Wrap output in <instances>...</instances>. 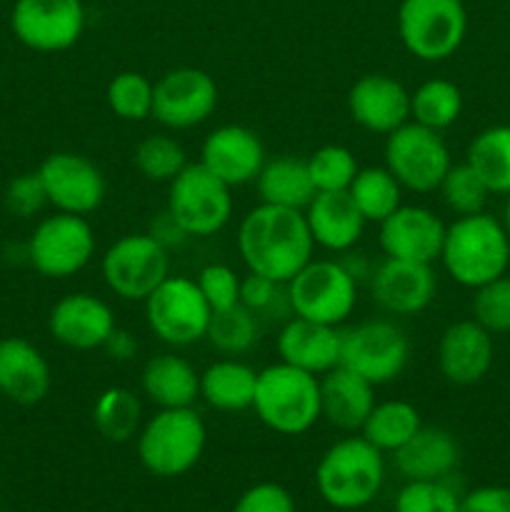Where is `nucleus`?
<instances>
[{"mask_svg":"<svg viewBox=\"0 0 510 512\" xmlns=\"http://www.w3.org/2000/svg\"><path fill=\"white\" fill-rule=\"evenodd\" d=\"M235 243L248 273L265 275L280 285L290 283L315 253L303 210L265 203H258L243 215Z\"/></svg>","mask_w":510,"mask_h":512,"instance_id":"1","label":"nucleus"},{"mask_svg":"<svg viewBox=\"0 0 510 512\" xmlns=\"http://www.w3.org/2000/svg\"><path fill=\"white\" fill-rule=\"evenodd\" d=\"M440 263L450 280L470 290L508 273L510 235L503 220L488 213L455 218L445 228Z\"/></svg>","mask_w":510,"mask_h":512,"instance_id":"2","label":"nucleus"},{"mask_svg":"<svg viewBox=\"0 0 510 512\" xmlns=\"http://www.w3.org/2000/svg\"><path fill=\"white\" fill-rule=\"evenodd\" d=\"M385 483V453L363 435L330 445L315 465V488L335 510H360L373 503Z\"/></svg>","mask_w":510,"mask_h":512,"instance_id":"3","label":"nucleus"},{"mask_svg":"<svg viewBox=\"0 0 510 512\" xmlns=\"http://www.w3.org/2000/svg\"><path fill=\"white\" fill-rule=\"evenodd\" d=\"M208 428L195 408L155 410L135 435L140 465L155 478H180L200 463Z\"/></svg>","mask_w":510,"mask_h":512,"instance_id":"4","label":"nucleus"},{"mask_svg":"<svg viewBox=\"0 0 510 512\" xmlns=\"http://www.w3.org/2000/svg\"><path fill=\"white\" fill-rule=\"evenodd\" d=\"M253 410L260 423L278 435H305L320 418V378L278 363L258 370Z\"/></svg>","mask_w":510,"mask_h":512,"instance_id":"5","label":"nucleus"},{"mask_svg":"<svg viewBox=\"0 0 510 512\" xmlns=\"http://www.w3.org/2000/svg\"><path fill=\"white\" fill-rule=\"evenodd\" d=\"M468 33L463 0H400L398 35L403 48L423 63H440L458 53Z\"/></svg>","mask_w":510,"mask_h":512,"instance_id":"6","label":"nucleus"},{"mask_svg":"<svg viewBox=\"0 0 510 512\" xmlns=\"http://www.w3.org/2000/svg\"><path fill=\"white\" fill-rule=\"evenodd\" d=\"M95 255L93 225L83 215H45L30 233L25 258L38 275L48 280H68L83 273Z\"/></svg>","mask_w":510,"mask_h":512,"instance_id":"7","label":"nucleus"},{"mask_svg":"<svg viewBox=\"0 0 510 512\" xmlns=\"http://www.w3.org/2000/svg\"><path fill=\"white\" fill-rule=\"evenodd\" d=\"M143 305L148 330L160 343L173 345V348H188L208 335L213 310H210L205 295L200 293L195 278L168 275L143 300Z\"/></svg>","mask_w":510,"mask_h":512,"instance_id":"8","label":"nucleus"},{"mask_svg":"<svg viewBox=\"0 0 510 512\" xmlns=\"http://www.w3.org/2000/svg\"><path fill=\"white\" fill-rule=\"evenodd\" d=\"M293 315L340 328L358 305V280L340 260H310L285 283Z\"/></svg>","mask_w":510,"mask_h":512,"instance_id":"9","label":"nucleus"},{"mask_svg":"<svg viewBox=\"0 0 510 512\" xmlns=\"http://www.w3.org/2000/svg\"><path fill=\"white\" fill-rule=\"evenodd\" d=\"M383 155L385 168L395 175L403 190L415 195L438 193L445 173L453 165L443 135L413 120L385 135Z\"/></svg>","mask_w":510,"mask_h":512,"instance_id":"10","label":"nucleus"},{"mask_svg":"<svg viewBox=\"0 0 510 512\" xmlns=\"http://www.w3.org/2000/svg\"><path fill=\"white\" fill-rule=\"evenodd\" d=\"M230 190L233 188L215 178L208 168L200 163H188L183 173L168 183L165 210L190 238H210L233 218Z\"/></svg>","mask_w":510,"mask_h":512,"instance_id":"11","label":"nucleus"},{"mask_svg":"<svg viewBox=\"0 0 510 512\" xmlns=\"http://www.w3.org/2000/svg\"><path fill=\"white\" fill-rule=\"evenodd\" d=\"M100 275L120 300L143 303L170 275V250L150 233H128L108 245L100 258Z\"/></svg>","mask_w":510,"mask_h":512,"instance_id":"12","label":"nucleus"},{"mask_svg":"<svg viewBox=\"0 0 510 512\" xmlns=\"http://www.w3.org/2000/svg\"><path fill=\"white\" fill-rule=\"evenodd\" d=\"M410 360V340L393 320H365L343 330L340 365L358 373L375 388L398 380Z\"/></svg>","mask_w":510,"mask_h":512,"instance_id":"13","label":"nucleus"},{"mask_svg":"<svg viewBox=\"0 0 510 512\" xmlns=\"http://www.w3.org/2000/svg\"><path fill=\"white\" fill-rule=\"evenodd\" d=\"M10 30L28 50L63 53L83 38L85 5L83 0H15Z\"/></svg>","mask_w":510,"mask_h":512,"instance_id":"14","label":"nucleus"},{"mask_svg":"<svg viewBox=\"0 0 510 512\" xmlns=\"http://www.w3.org/2000/svg\"><path fill=\"white\" fill-rule=\"evenodd\" d=\"M38 175L43 180L48 205L58 213L93 215L108 195V180L95 160L73 150L50 153L38 165Z\"/></svg>","mask_w":510,"mask_h":512,"instance_id":"15","label":"nucleus"},{"mask_svg":"<svg viewBox=\"0 0 510 512\" xmlns=\"http://www.w3.org/2000/svg\"><path fill=\"white\" fill-rule=\"evenodd\" d=\"M218 98V85L208 70L183 65L155 80L150 118L165 130L198 128L215 113Z\"/></svg>","mask_w":510,"mask_h":512,"instance_id":"16","label":"nucleus"},{"mask_svg":"<svg viewBox=\"0 0 510 512\" xmlns=\"http://www.w3.org/2000/svg\"><path fill=\"white\" fill-rule=\"evenodd\" d=\"M370 295L383 313L410 318L420 315L438 293L433 265L383 258L370 273Z\"/></svg>","mask_w":510,"mask_h":512,"instance_id":"17","label":"nucleus"},{"mask_svg":"<svg viewBox=\"0 0 510 512\" xmlns=\"http://www.w3.org/2000/svg\"><path fill=\"white\" fill-rule=\"evenodd\" d=\"M448 225L425 205H400L378 223V243L385 258L433 265L440 260Z\"/></svg>","mask_w":510,"mask_h":512,"instance_id":"18","label":"nucleus"},{"mask_svg":"<svg viewBox=\"0 0 510 512\" xmlns=\"http://www.w3.org/2000/svg\"><path fill=\"white\" fill-rule=\"evenodd\" d=\"M118 328L115 313L100 295L68 293L50 308L48 333L58 345L68 350H103L105 340Z\"/></svg>","mask_w":510,"mask_h":512,"instance_id":"19","label":"nucleus"},{"mask_svg":"<svg viewBox=\"0 0 510 512\" xmlns=\"http://www.w3.org/2000/svg\"><path fill=\"white\" fill-rule=\"evenodd\" d=\"M265 160L268 158L260 135L245 125L228 123L205 135L198 163L230 188H240L255 183Z\"/></svg>","mask_w":510,"mask_h":512,"instance_id":"20","label":"nucleus"},{"mask_svg":"<svg viewBox=\"0 0 510 512\" xmlns=\"http://www.w3.org/2000/svg\"><path fill=\"white\" fill-rule=\"evenodd\" d=\"M435 360H438L440 375L450 385L468 388V385L480 383L493 368V335L473 318L450 323L440 335Z\"/></svg>","mask_w":510,"mask_h":512,"instance_id":"21","label":"nucleus"},{"mask_svg":"<svg viewBox=\"0 0 510 512\" xmlns=\"http://www.w3.org/2000/svg\"><path fill=\"white\" fill-rule=\"evenodd\" d=\"M348 113L373 135H390L410 120V90L385 73H368L348 90Z\"/></svg>","mask_w":510,"mask_h":512,"instance_id":"22","label":"nucleus"},{"mask_svg":"<svg viewBox=\"0 0 510 512\" xmlns=\"http://www.w3.org/2000/svg\"><path fill=\"white\" fill-rule=\"evenodd\" d=\"M53 373L43 350L30 340L0 338V395L15 405H38L48 398Z\"/></svg>","mask_w":510,"mask_h":512,"instance_id":"23","label":"nucleus"},{"mask_svg":"<svg viewBox=\"0 0 510 512\" xmlns=\"http://www.w3.org/2000/svg\"><path fill=\"white\" fill-rule=\"evenodd\" d=\"M340 343H343L340 328L293 315L280 328L278 338H275V350L283 363L320 378L340 365Z\"/></svg>","mask_w":510,"mask_h":512,"instance_id":"24","label":"nucleus"},{"mask_svg":"<svg viewBox=\"0 0 510 512\" xmlns=\"http://www.w3.org/2000/svg\"><path fill=\"white\" fill-rule=\"evenodd\" d=\"M305 223L313 235L315 248L328 253H348L360 243L368 220L355 208L348 190L340 193H315L308 208L303 210Z\"/></svg>","mask_w":510,"mask_h":512,"instance_id":"25","label":"nucleus"},{"mask_svg":"<svg viewBox=\"0 0 510 512\" xmlns=\"http://www.w3.org/2000/svg\"><path fill=\"white\" fill-rule=\"evenodd\" d=\"M375 400V385L345 365L320 375V418L343 433H360Z\"/></svg>","mask_w":510,"mask_h":512,"instance_id":"26","label":"nucleus"},{"mask_svg":"<svg viewBox=\"0 0 510 512\" xmlns=\"http://www.w3.org/2000/svg\"><path fill=\"white\" fill-rule=\"evenodd\" d=\"M140 390L158 410L193 408L200 398V373L183 355L160 353L145 360Z\"/></svg>","mask_w":510,"mask_h":512,"instance_id":"27","label":"nucleus"},{"mask_svg":"<svg viewBox=\"0 0 510 512\" xmlns=\"http://www.w3.org/2000/svg\"><path fill=\"white\" fill-rule=\"evenodd\" d=\"M393 458L405 480H445L458 470L460 445L445 428L423 425Z\"/></svg>","mask_w":510,"mask_h":512,"instance_id":"28","label":"nucleus"},{"mask_svg":"<svg viewBox=\"0 0 510 512\" xmlns=\"http://www.w3.org/2000/svg\"><path fill=\"white\" fill-rule=\"evenodd\" d=\"M258 370L238 358H220L200 373V398L218 413L253 408Z\"/></svg>","mask_w":510,"mask_h":512,"instance_id":"29","label":"nucleus"},{"mask_svg":"<svg viewBox=\"0 0 510 512\" xmlns=\"http://www.w3.org/2000/svg\"><path fill=\"white\" fill-rule=\"evenodd\" d=\"M255 188H258L260 203L288 210H305L318 193L310 180L308 163L295 155H278L273 160H265L263 170L255 178Z\"/></svg>","mask_w":510,"mask_h":512,"instance_id":"30","label":"nucleus"},{"mask_svg":"<svg viewBox=\"0 0 510 512\" xmlns=\"http://www.w3.org/2000/svg\"><path fill=\"white\" fill-rule=\"evenodd\" d=\"M143 423V403L130 388L110 385L95 398L93 428L108 443H130L140 433Z\"/></svg>","mask_w":510,"mask_h":512,"instance_id":"31","label":"nucleus"},{"mask_svg":"<svg viewBox=\"0 0 510 512\" xmlns=\"http://www.w3.org/2000/svg\"><path fill=\"white\" fill-rule=\"evenodd\" d=\"M423 428L418 408L408 400H380L373 405L370 415L365 418L363 428L358 435H363L370 445L380 450V453H390L403 448L418 430Z\"/></svg>","mask_w":510,"mask_h":512,"instance_id":"32","label":"nucleus"},{"mask_svg":"<svg viewBox=\"0 0 510 512\" xmlns=\"http://www.w3.org/2000/svg\"><path fill=\"white\" fill-rule=\"evenodd\" d=\"M465 163L480 175L490 195H510V125L480 130L470 140Z\"/></svg>","mask_w":510,"mask_h":512,"instance_id":"33","label":"nucleus"},{"mask_svg":"<svg viewBox=\"0 0 510 512\" xmlns=\"http://www.w3.org/2000/svg\"><path fill=\"white\" fill-rule=\"evenodd\" d=\"M403 193V185L395 180V175L385 165L360 168L348 188L355 208L363 213L368 223H383L390 213H395L403 205Z\"/></svg>","mask_w":510,"mask_h":512,"instance_id":"34","label":"nucleus"},{"mask_svg":"<svg viewBox=\"0 0 510 512\" xmlns=\"http://www.w3.org/2000/svg\"><path fill=\"white\" fill-rule=\"evenodd\" d=\"M463 113V93L448 78H430L410 93V120L430 130H448Z\"/></svg>","mask_w":510,"mask_h":512,"instance_id":"35","label":"nucleus"},{"mask_svg":"<svg viewBox=\"0 0 510 512\" xmlns=\"http://www.w3.org/2000/svg\"><path fill=\"white\" fill-rule=\"evenodd\" d=\"M260 338V318L248 310L245 305H233L228 310H218L213 313L208 325V340L218 353H223L225 358H238L245 355L248 350L255 348Z\"/></svg>","mask_w":510,"mask_h":512,"instance_id":"36","label":"nucleus"},{"mask_svg":"<svg viewBox=\"0 0 510 512\" xmlns=\"http://www.w3.org/2000/svg\"><path fill=\"white\" fill-rule=\"evenodd\" d=\"M135 168L150 183H170L175 175H180L188 165V153L183 143L168 133L145 135L135 145Z\"/></svg>","mask_w":510,"mask_h":512,"instance_id":"37","label":"nucleus"},{"mask_svg":"<svg viewBox=\"0 0 510 512\" xmlns=\"http://www.w3.org/2000/svg\"><path fill=\"white\" fill-rule=\"evenodd\" d=\"M153 80L138 70H123L113 75L105 88V100L115 118L140 123L153 115Z\"/></svg>","mask_w":510,"mask_h":512,"instance_id":"38","label":"nucleus"},{"mask_svg":"<svg viewBox=\"0 0 510 512\" xmlns=\"http://www.w3.org/2000/svg\"><path fill=\"white\" fill-rule=\"evenodd\" d=\"M305 163H308L310 180H313L318 193H340V190H348L360 170L353 150L338 143L318 148Z\"/></svg>","mask_w":510,"mask_h":512,"instance_id":"39","label":"nucleus"},{"mask_svg":"<svg viewBox=\"0 0 510 512\" xmlns=\"http://www.w3.org/2000/svg\"><path fill=\"white\" fill-rule=\"evenodd\" d=\"M438 193L440 198H443L445 208H448L455 218L485 213V205H488L490 198V190L485 188L480 175L475 173L468 163L450 165L443 183H440Z\"/></svg>","mask_w":510,"mask_h":512,"instance_id":"40","label":"nucleus"},{"mask_svg":"<svg viewBox=\"0 0 510 512\" xmlns=\"http://www.w3.org/2000/svg\"><path fill=\"white\" fill-rule=\"evenodd\" d=\"M463 495L445 480H405L395 495V512H458Z\"/></svg>","mask_w":510,"mask_h":512,"instance_id":"41","label":"nucleus"},{"mask_svg":"<svg viewBox=\"0 0 510 512\" xmlns=\"http://www.w3.org/2000/svg\"><path fill=\"white\" fill-rule=\"evenodd\" d=\"M473 320L490 335L510 333V275L490 280L473 290Z\"/></svg>","mask_w":510,"mask_h":512,"instance_id":"42","label":"nucleus"},{"mask_svg":"<svg viewBox=\"0 0 510 512\" xmlns=\"http://www.w3.org/2000/svg\"><path fill=\"white\" fill-rule=\"evenodd\" d=\"M240 280L243 278L225 263H210L195 275V283H198L200 293L205 295L213 313L240 303Z\"/></svg>","mask_w":510,"mask_h":512,"instance_id":"43","label":"nucleus"},{"mask_svg":"<svg viewBox=\"0 0 510 512\" xmlns=\"http://www.w3.org/2000/svg\"><path fill=\"white\" fill-rule=\"evenodd\" d=\"M3 203L10 215L20 220L35 218L48 208V195H45L43 180H40L38 170L33 173H20L15 175L8 183L3 193Z\"/></svg>","mask_w":510,"mask_h":512,"instance_id":"44","label":"nucleus"},{"mask_svg":"<svg viewBox=\"0 0 510 512\" xmlns=\"http://www.w3.org/2000/svg\"><path fill=\"white\" fill-rule=\"evenodd\" d=\"M230 512H298V505L285 485L265 480L243 490Z\"/></svg>","mask_w":510,"mask_h":512,"instance_id":"45","label":"nucleus"},{"mask_svg":"<svg viewBox=\"0 0 510 512\" xmlns=\"http://www.w3.org/2000/svg\"><path fill=\"white\" fill-rule=\"evenodd\" d=\"M283 285L275 283V280L265 278V275L248 273L240 280V305H245L248 310H253L258 318H265L275 310V305L280 300L288 298V293H280Z\"/></svg>","mask_w":510,"mask_h":512,"instance_id":"46","label":"nucleus"},{"mask_svg":"<svg viewBox=\"0 0 510 512\" xmlns=\"http://www.w3.org/2000/svg\"><path fill=\"white\" fill-rule=\"evenodd\" d=\"M458 512H510V488L483 485V488L468 490L460 498Z\"/></svg>","mask_w":510,"mask_h":512,"instance_id":"47","label":"nucleus"},{"mask_svg":"<svg viewBox=\"0 0 510 512\" xmlns=\"http://www.w3.org/2000/svg\"><path fill=\"white\" fill-rule=\"evenodd\" d=\"M148 233L153 235V238L158 240V243L163 245L165 250L180 248V245H183L185 240L190 238V235L185 233V230L180 228L178 223H175L173 215H170L168 210H165V213H160L158 218H155L153 223H150V230H148Z\"/></svg>","mask_w":510,"mask_h":512,"instance_id":"48","label":"nucleus"},{"mask_svg":"<svg viewBox=\"0 0 510 512\" xmlns=\"http://www.w3.org/2000/svg\"><path fill=\"white\" fill-rule=\"evenodd\" d=\"M103 350L108 353V358H113L115 363H128L138 355V340L133 338V333L125 328H115L110 333V338L105 340Z\"/></svg>","mask_w":510,"mask_h":512,"instance_id":"49","label":"nucleus"},{"mask_svg":"<svg viewBox=\"0 0 510 512\" xmlns=\"http://www.w3.org/2000/svg\"><path fill=\"white\" fill-rule=\"evenodd\" d=\"M503 225H505V230H508V235H510V195H508V200H505V215H503Z\"/></svg>","mask_w":510,"mask_h":512,"instance_id":"50","label":"nucleus"}]
</instances>
